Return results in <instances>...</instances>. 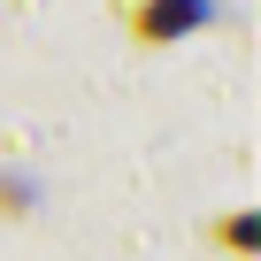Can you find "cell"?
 Wrapping results in <instances>:
<instances>
[{
  "label": "cell",
  "mask_w": 261,
  "mask_h": 261,
  "mask_svg": "<svg viewBox=\"0 0 261 261\" xmlns=\"http://www.w3.org/2000/svg\"><path fill=\"white\" fill-rule=\"evenodd\" d=\"M200 16H207V0H154V8L139 16V31H146V39H177V31L200 23Z\"/></svg>",
  "instance_id": "1"
}]
</instances>
